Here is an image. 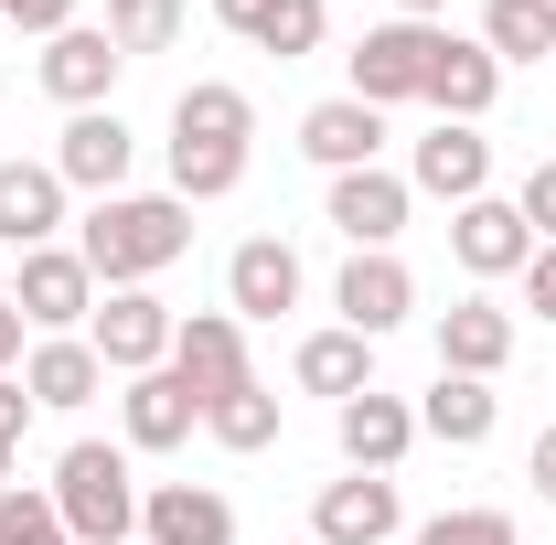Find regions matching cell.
<instances>
[{
    "instance_id": "cell-36",
    "label": "cell",
    "mask_w": 556,
    "mask_h": 545,
    "mask_svg": "<svg viewBox=\"0 0 556 545\" xmlns=\"http://www.w3.org/2000/svg\"><path fill=\"white\" fill-rule=\"evenodd\" d=\"M22 332H33V321H22V300H0V375L22 364Z\"/></svg>"
},
{
    "instance_id": "cell-24",
    "label": "cell",
    "mask_w": 556,
    "mask_h": 545,
    "mask_svg": "<svg viewBox=\"0 0 556 545\" xmlns=\"http://www.w3.org/2000/svg\"><path fill=\"white\" fill-rule=\"evenodd\" d=\"M492 417H503V396H492L482 375H439V385L417 396V428H428L439 449H482V439H492Z\"/></svg>"
},
{
    "instance_id": "cell-35",
    "label": "cell",
    "mask_w": 556,
    "mask_h": 545,
    "mask_svg": "<svg viewBox=\"0 0 556 545\" xmlns=\"http://www.w3.org/2000/svg\"><path fill=\"white\" fill-rule=\"evenodd\" d=\"M525 289H535V321H556V246H535V257H525Z\"/></svg>"
},
{
    "instance_id": "cell-25",
    "label": "cell",
    "mask_w": 556,
    "mask_h": 545,
    "mask_svg": "<svg viewBox=\"0 0 556 545\" xmlns=\"http://www.w3.org/2000/svg\"><path fill=\"white\" fill-rule=\"evenodd\" d=\"M225 11V33H247L257 54H321V0H214Z\"/></svg>"
},
{
    "instance_id": "cell-10",
    "label": "cell",
    "mask_w": 556,
    "mask_h": 545,
    "mask_svg": "<svg viewBox=\"0 0 556 545\" xmlns=\"http://www.w3.org/2000/svg\"><path fill=\"white\" fill-rule=\"evenodd\" d=\"M172 375H182L204 407L236 396V385H247V321H236V310H193V321L172 332Z\"/></svg>"
},
{
    "instance_id": "cell-39",
    "label": "cell",
    "mask_w": 556,
    "mask_h": 545,
    "mask_svg": "<svg viewBox=\"0 0 556 545\" xmlns=\"http://www.w3.org/2000/svg\"><path fill=\"white\" fill-rule=\"evenodd\" d=\"M300 545H321V535H300Z\"/></svg>"
},
{
    "instance_id": "cell-11",
    "label": "cell",
    "mask_w": 556,
    "mask_h": 545,
    "mask_svg": "<svg viewBox=\"0 0 556 545\" xmlns=\"http://www.w3.org/2000/svg\"><path fill=\"white\" fill-rule=\"evenodd\" d=\"M332 310H343V332H364V342H386L396 321L417 310V278L386 257V246H353V268H343V289H332Z\"/></svg>"
},
{
    "instance_id": "cell-6",
    "label": "cell",
    "mask_w": 556,
    "mask_h": 545,
    "mask_svg": "<svg viewBox=\"0 0 556 545\" xmlns=\"http://www.w3.org/2000/svg\"><path fill=\"white\" fill-rule=\"evenodd\" d=\"M11 300H22V321H33V332H75V321H97V268H86L75 246H33Z\"/></svg>"
},
{
    "instance_id": "cell-17",
    "label": "cell",
    "mask_w": 556,
    "mask_h": 545,
    "mask_svg": "<svg viewBox=\"0 0 556 545\" xmlns=\"http://www.w3.org/2000/svg\"><path fill=\"white\" fill-rule=\"evenodd\" d=\"M118 417H129V449H182V439L204 428V396H193L172 364H150V375H129Z\"/></svg>"
},
{
    "instance_id": "cell-29",
    "label": "cell",
    "mask_w": 556,
    "mask_h": 545,
    "mask_svg": "<svg viewBox=\"0 0 556 545\" xmlns=\"http://www.w3.org/2000/svg\"><path fill=\"white\" fill-rule=\"evenodd\" d=\"M108 43H118V54H161V43H182V0H108Z\"/></svg>"
},
{
    "instance_id": "cell-21",
    "label": "cell",
    "mask_w": 556,
    "mask_h": 545,
    "mask_svg": "<svg viewBox=\"0 0 556 545\" xmlns=\"http://www.w3.org/2000/svg\"><path fill=\"white\" fill-rule=\"evenodd\" d=\"M300 150H311L321 172H364V161L386 150V107H364V97H321V107L300 118Z\"/></svg>"
},
{
    "instance_id": "cell-30",
    "label": "cell",
    "mask_w": 556,
    "mask_h": 545,
    "mask_svg": "<svg viewBox=\"0 0 556 545\" xmlns=\"http://www.w3.org/2000/svg\"><path fill=\"white\" fill-rule=\"evenodd\" d=\"M0 545H75L65 535V514H54V492H0Z\"/></svg>"
},
{
    "instance_id": "cell-38",
    "label": "cell",
    "mask_w": 556,
    "mask_h": 545,
    "mask_svg": "<svg viewBox=\"0 0 556 545\" xmlns=\"http://www.w3.org/2000/svg\"><path fill=\"white\" fill-rule=\"evenodd\" d=\"M439 11H450V0H396V22H439Z\"/></svg>"
},
{
    "instance_id": "cell-8",
    "label": "cell",
    "mask_w": 556,
    "mask_h": 545,
    "mask_svg": "<svg viewBox=\"0 0 556 545\" xmlns=\"http://www.w3.org/2000/svg\"><path fill=\"white\" fill-rule=\"evenodd\" d=\"M129 161H139V139H129V118H118V107H86V118L54 139V172H65V193H97V204L129 182Z\"/></svg>"
},
{
    "instance_id": "cell-12",
    "label": "cell",
    "mask_w": 556,
    "mask_h": 545,
    "mask_svg": "<svg viewBox=\"0 0 556 545\" xmlns=\"http://www.w3.org/2000/svg\"><path fill=\"white\" fill-rule=\"evenodd\" d=\"M396 481L386 471H353V481H321V503H311V535L321 545H386L396 535Z\"/></svg>"
},
{
    "instance_id": "cell-27",
    "label": "cell",
    "mask_w": 556,
    "mask_h": 545,
    "mask_svg": "<svg viewBox=\"0 0 556 545\" xmlns=\"http://www.w3.org/2000/svg\"><path fill=\"white\" fill-rule=\"evenodd\" d=\"M482 43H492V65L556 54V0H482Z\"/></svg>"
},
{
    "instance_id": "cell-13",
    "label": "cell",
    "mask_w": 556,
    "mask_h": 545,
    "mask_svg": "<svg viewBox=\"0 0 556 545\" xmlns=\"http://www.w3.org/2000/svg\"><path fill=\"white\" fill-rule=\"evenodd\" d=\"M332 428H343V460H353V471H396V460L417 449V407H407V396H386V385L343 396Z\"/></svg>"
},
{
    "instance_id": "cell-32",
    "label": "cell",
    "mask_w": 556,
    "mask_h": 545,
    "mask_svg": "<svg viewBox=\"0 0 556 545\" xmlns=\"http://www.w3.org/2000/svg\"><path fill=\"white\" fill-rule=\"evenodd\" d=\"M22 428H33V396H22V375H0V492L22 471Z\"/></svg>"
},
{
    "instance_id": "cell-15",
    "label": "cell",
    "mask_w": 556,
    "mask_h": 545,
    "mask_svg": "<svg viewBox=\"0 0 556 545\" xmlns=\"http://www.w3.org/2000/svg\"><path fill=\"white\" fill-rule=\"evenodd\" d=\"M225 310H236V321H278V310H300V257H289L278 236H247V246L225 257Z\"/></svg>"
},
{
    "instance_id": "cell-34",
    "label": "cell",
    "mask_w": 556,
    "mask_h": 545,
    "mask_svg": "<svg viewBox=\"0 0 556 545\" xmlns=\"http://www.w3.org/2000/svg\"><path fill=\"white\" fill-rule=\"evenodd\" d=\"M0 22H11V33H43V43H54V33L75 22V0H0Z\"/></svg>"
},
{
    "instance_id": "cell-31",
    "label": "cell",
    "mask_w": 556,
    "mask_h": 545,
    "mask_svg": "<svg viewBox=\"0 0 556 545\" xmlns=\"http://www.w3.org/2000/svg\"><path fill=\"white\" fill-rule=\"evenodd\" d=\"M417 545H514V514H492V503H471V514H428Z\"/></svg>"
},
{
    "instance_id": "cell-16",
    "label": "cell",
    "mask_w": 556,
    "mask_h": 545,
    "mask_svg": "<svg viewBox=\"0 0 556 545\" xmlns=\"http://www.w3.org/2000/svg\"><path fill=\"white\" fill-rule=\"evenodd\" d=\"M503 364H514V310H503V300H450V310H439V375H503Z\"/></svg>"
},
{
    "instance_id": "cell-19",
    "label": "cell",
    "mask_w": 556,
    "mask_h": 545,
    "mask_svg": "<svg viewBox=\"0 0 556 545\" xmlns=\"http://www.w3.org/2000/svg\"><path fill=\"white\" fill-rule=\"evenodd\" d=\"M450 257H460L471 278H514L525 257H535V225H525L514 204H492V193H482V204L450 214Z\"/></svg>"
},
{
    "instance_id": "cell-37",
    "label": "cell",
    "mask_w": 556,
    "mask_h": 545,
    "mask_svg": "<svg viewBox=\"0 0 556 545\" xmlns=\"http://www.w3.org/2000/svg\"><path fill=\"white\" fill-rule=\"evenodd\" d=\"M535 492H546V503H556V428H546V439H535Z\"/></svg>"
},
{
    "instance_id": "cell-7",
    "label": "cell",
    "mask_w": 556,
    "mask_h": 545,
    "mask_svg": "<svg viewBox=\"0 0 556 545\" xmlns=\"http://www.w3.org/2000/svg\"><path fill=\"white\" fill-rule=\"evenodd\" d=\"M407 182H417V193H439L450 214H460V204H482V193H492V139H482V129H460V118H439V129L417 139Z\"/></svg>"
},
{
    "instance_id": "cell-2",
    "label": "cell",
    "mask_w": 556,
    "mask_h": 545,
    "mask_svg": "<svg viewBox=\"0 0 556 545\" xmlns=\"http://www.w3.org/2000/svg\"><path fill=\"white\" fill-rule=\"evenodd\" d=\"M182 246H193V204H182V193H108V204L86 214V236H75V257L108 278V289L161 278Z\"/></svg>"
},
{
    "instance_id": "cell-9",
    "label": "cell",
    "mask_w": 556,
    "mask_h": 545,
    "mask_svg": "<svg viewBox=\"0 0 556 545\" xmlns=\"http://www.w3.org/2000/svg\"><path fill=\"white\" fill-rule=\"evenodd\" d=\"M118 65H129V54L108 43V22H65V33L43 43V97H65L75 118H86V107H108Z\"/></svg>"
},
{
    "instance_id": "cell-5",
    "label": "cell",
    "mask_w": 556,
    "mask_h": 545,
    "mask_svg": "<svg viewBox=\"0 0 556 545\" xmlns=\"http://www.w3.org/2000/svg\"><path fill=\"white\" fill-rule=\"evenodd\" d=\"M172 300H150V289H108V310H97V364L108 375H150V364H172Z\"/></svg>"
},
{
    "instance_id": "cell-14",
    "label": "cell",
    "mask_w": 556,
    "mask_h": 545,
    "mask_svg": "<svg viewBox=\"0 0 556 545\" xmlns=\"http://www.w3.org/2000/svg\"><path fill=\"white\" fill-rule=\"evenodd\" d=\"M139 535L150 545H236V503L204 492V481H161V492H139Z\"/></svg>"
},
{
    "instance_id": "cell-1",
    "label": "cell",
    "mask_w": 556,
    "mask_h": 545,
    "mask_svg": "<svg viewBox=\"0 0 556 545\" xmlns=\"http://www.w3.org/2000/svg\"><path fill=\"white\" fill-rule=\"evenodd\" d=\"M247 139H257L247 86H182V97H172V193H182V204L236 193V182H247Z\"/></svg>"
},
{
    "instance_id": "cell-3",
    "label": "cell",
    "mask_w": 556,
    "mask_h": 545,
    "mask_svg": "<svg viewBox=\"0 0 556 545\" xmlns=\"http://www.w3.org/2000/svg\"><path fill=\"white\" fill-rule=\"evenodd\" d=\"M54 514H65L75 545H129L139 535V481H129V449L108 439H75L54 460Z\"/></svg>"
},
{
    "instance_id": "cell-28",
    "label": "cell",
    "mask_w": 556,
    "mask_h": 545,
    "mask_svg": "<svg viewBox=\"0 0 556 545\" xmlns=\"http://www.w3.org/2000/svg\"><path fill=\"white\" fill-rule=\"evenodd\" d=\"M204 428L225 439V449H268V439H278V396L257 385V375H247L236 396H214V407H204Z\"/></svg>"
},
{
    "instance_id": "cell-26",
    "label": "cell",
    "mask_w": 556,
    "mask_h": 545,
    "mask_svg": "<svg viewBox=\"0 0 556 545\" xmlns=\"http://www.w3.org/2000/svg\"><path fill=\"white\" fill-rule=\"evenodd\" d=\"M300 385L332 396V407L364 396V385H375V342H364V332H311V342H300Z\"/></svg>"
},
{
    "instance_id": "cell-4",
    "label": "cell",
    "mask_w": 556,
    "mask_h": 545,
    "mask_svg": "<svg viewBox=\"0 0 556 545\" xmlns=\"http://www.w3.org/2000/svg\"><path fill=\"white\" fill-rule=\"evenodd\" d=\"M428 65H439V22H375L353 43V97L364 107H407V97H428Z\"/></svg>"
},
{
    "instance_id": "cell-22",
    "label": "cell",
    "mask_w": 556,
    "mask_h": 545,
    "mask_svg": "<svg viewBox=\"0 0 556 545\" xmlns=\"http://www.w3.org/2000/svg\"><path fill=\"white\" fill-rule=\"evenodd\" d=\"M332 225H343L353 246H396V225H407V182L396 172H332Z\"/></svg>"
},
{
    "instance_id": "cell-20",
    "label": "cell",
    "mask_w": 556,
    "mask_h": 545,
    "mask_svg": "<svg viewBox=\"0 0 556 545\" xmlns=\"http://www.w3.org/2000/svg\"><path fill=\"white\" fill-rule=\"evenodd\" d=\"M503 97V65H492V43H460V33H439V65H428V107L439 118H460V129H482V107Z\"/></svg>"
},
{
    "instance_id": "cell-23",
    "label": "cell",
    "mask_w": 556,
    "mask_h": 545,
    "mask_svg": "<svg viewBox=\"0 0 556 545\" xmlns=\"http://www.w3.org/2000/svg\"><path fill=\"white\" fill-rule=\"evenodd\" d=\"M97 385H108V364H97V342H75V332H43L33 364H22V396L33 407H86Z\"/></svg>"
},
{
    "instance_id": "cell-18",
    "label": "cell",
    "mask_w": 556,
    "mask_h": 545,
    "mask_svg": "<svg viewBox=\"0 0 556 545\" xmlns=\"http://www.w3.org/2000/svg\"><path fill=\"white\" fill-rule=\"evenodd\" d=\"M54 225H65V172L54 161H0V246H54Z\"/></svg>"
},
{
    "instance_id": "cell-33",
    "label": "cell",
    "mask_w": 556,
    "mask_h": 545,
    "mask_svg": "<svg viewBox=\"0 0 556 545\" xmlns=\"http://www.w3.org/2000/svg\"><path fill=\"white\" fill-rule=\"evenodd\" d=\"M514 214H525V225H535V236L556 246V161H535V172H525V193H514Z\"/></svg>"
}]
</instances>
